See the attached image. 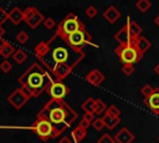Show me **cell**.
Segmentation results:
<instances>
[{
  "instance_id": "cell-4",
  "label": "cell",
  "mask_w": 159,
  "mask_h": 143,
  "mask_svg": "<svg viewBox=\"0 0 159 143\" xmlns=\"http://www.w3.org/2000/svg\"><path fill=\"white\" fill-rule=\"evenodd\" d=\"M83 27H86V26H84V24L77 17V15H75L73 12H68V14L61 20V22L57 25V27H56V34L60 35L61 37L66 39L68 35H71V34H73V32L81 30V29H83Z\"/></svg>"
},
{
  "instance_id": "cell-1",
  "label": "cell",
  "mask_w": 159,
  "mask_h": 143,
  "mask_svg": "<svg viewBox=\"0 0 159 143\" xmlns=\"http://www.w3.org/2000/svg\"><path fill=\"white\" fill-rule=\"evenodd\" d=\"M84 57L86 53L82 48L71 46L66 39L55 34L47 41V52L40 58V62L51 73L58 65H66L73 70Z\"/></svg>"
},
{
  "instance_id": "cell-32",
  "label": "cell",
  "mask_w": 159,
  "mask_h": 143,
  "mask_svg": "<svg viewBox=\"0 0 159 143\" xmlns=\"http://www.w3.org/2000/svg\"><path fill=\"white\" fill-rule=\"evenodd\" d=\"M91 126H92L93 129H96V131H102V129L106 127V126H104V122H103V118H101V117L94 118V121L92 122Z\"/></svg>"
},
{
  "instance_id": "cell-27",
  "label": "cell",
  "mask_w": 159,
  "mask_h": 143,
  "mask_svg": "<svg viewBox=\"0 0 159 143\" xmlns=\"http://www.w3.org/2000/svg\"><path fill=\"white\" fill-rule=\"evenodd\" d=\"M150 6H152V2H150L149 0H138V1L135 2V7H137L139 11H142V12L148 11V10L150 9Z\"/></svg>"
},
{
  "instance_id": "cell-26",
  "label": "cell",
  "mask_w": 159,
  "mask_h": 143,
  "mask_svg": "<svg viewBox=\"0 0 159 143\" xmlns=\"http://www.w3.org/2000/svg\"><path fill=\"white\" fill-rule=\"evenodd\" d=\"M107 108H108L107 104H106L101 98H97V99H96V102H94V114L99 116V114H102V113H106Z\"/></svg>"
},
{
  "instance_id": "cell-39",
  "label": "cell",
  "mask_w": 159,
  "mask_h": 143,
  "mask_svg": "<svg viewBox=\"0 0 159 143\" xmlns=\"http://www.w3.org/2000/svg\"><path fill=\"white\" fill-rule=\"evenodd\" d=\"M153 70H154V72H155V73L159 76V62H158V63L154 66V68H153Z\"/></svg>"
},
{
  "instance_id": "cell-31",
  "label": "cell",
  "mask_w": 159,
  "mask_h": 143,
  "mask_svg": "<svg viewBox=\"0 0 159 143\" xmlns=\"http://www.w3.org/2000/svg\"><path fill=\"white\" fill-rule=\"evenodd\" d=\"M15 39H16V41H17L19 44L24 45V44H26V42H27V40H29V34H27V32H25V31H19V32L16 34Z\"/></svg>"
},
{
  "instance_id": "cell-16",
  "label": "cell",
  "mask_w": 159,
  "mask_h": 143,
  "mask_svg": "<svg viewBox=\"0 0 159 143\" xmlns=\"http://www.w3.org/2000/svg\"><path fill=\"white\" fill-rule=\"evenodd\" d=\"M7 20H10L14 25H19L21 21H24V11L17 6L12 7L7 12Z\"/></svg>"
},
{
  "instance_id": "cell-10",
  "label": "cell",
  "mask_w": 159,
  "mask_h": 143,
  "mask_svg": "<svg viewBox=\"0 0 159 143\" xmlns=\"http://www.w3.org/2000/svg\"><path fill=\"white\" fill-rule=\"evenodd\" d=\"M29 101V98L25 96V93L21 91V88H16L15 91H12L9 97H7V102L15 108V109H21L22 106L26 104V102Z\"/></svg>"
},
{
  "instance_id": "cell-37",
  "label": "cell",
  "mask_w": 159,
  "mask_h": 143,
  "mask_svg": "<svg viewBox=\"0 0 159 143\" xmlns=\"http://www.w3.org/2000/svg\"><path fill=\"white\" fill-rule=\"evenodd\" d=\"M122 72L125 76H130L134 73V65H123L122 67Z\"/></svg>"
},
{
  "instance_id": "cell-34",
  "label": "cell",
  "mask_w": 159,
  "mask_h": 143,
  "mask_svg": "<svg viewBox=\"0 0 159 143\" xmlns=\"http://www.w3.org/2000/svg\"><path fill=\"white\" fill-rule=\"evenodd\" d=\"M42 25H43L45 29H47V30H52V29L57 27V25H56V22H55V20H53L52 17H46V19L43 20Z\"/></svg>"
},
{
  "instance_id": "cell-40",
  "label": "cell",
  "mask_w": 159,
  "mask_h": 143,
  "mask_svg": "<svg viewBox=\"0 0 159 143\" xmlns=\"http://www.w3.org/2000/svg\"><path fill=\"white\" fill-rule=\"evenodd\" d=\"M154 24H155V25L159 27V14H158V15H157V17L154 19Z\"/></svg>"
},
{
  "instance_id": "cell-35",
  "label": "cell",
  "mask_w": 159,
  "mask_h": 143,
  "mask_svg": "<svg viewBox=\"0 0 159 143\" xmlns=\"http://www.w3.org/2000/svg\"><path fill=\"white\" fill-rule=\"evenodd\" d=\"M84 12H86V15H87L89 19H93V17L98 14V10H97V7H96V6L89 5V6H87V7H86Z\"/></svg>"
},
{
  "instance_id": "cell-5",
  "label": "cell",
  "mask_w": 159,
  "mask_h": 143,
  "mask_svg": "<svg viewBox=\"0 0 159 143\" xmlns=\"http://www.w3.org/2000/svg\"><path fill=\"white\" fill-rule=\"evenodd\" d=\"M114 53L118 56L119 61L123 65H134L137 63L143 55L137 50L134 44L130 45H118L114 48Z\"/></svg>"
},
{
  "instance_id": "cell-33",
  "label": "cell",
  "mask_w": 159,
  "mask_h": 143,
  "mask_svg": "<svg viewBox=\"0 0 159 143\" xmlns=\"http://www.w3.org/2000/svg\"><path fill=\"white\" fill-rule=\"evenodd\" d=\"M0 70L2 73H9L11 70H12V63L9 61V60H4L1 63H0Z\"/></svg>"
},
{
  "instance_id": "cell-3",
  "label": "cell",
  "mask_w": 159,
  "mask_h": 143,
  "mask_svg": "<svg viewBox=\"0 0 159 143\" xmlns=\"http://www.w3.org/2000/svg\"><path fill=\"white\" fill-rule=\"evenodd\" d=\"M53 81L55 80L51 73L43 66H41L40 62H34L19 77L21 88L27 90L32 97H39L42 92H47V88Z\"/></svg>"
},
{
  "instance_id": "cell-22",
  "label": "cell",
  "mask_w": 159,
  "mask_h": 143,
  "mask_svg": "<svg viewBox=\"0 0 159 143\" xmlns=\"http://www.w3.org/2000/svg\"><path fill=\"white\" fill-rule=\"evenodd\" d=\"M102 118H103V122H104L106 128H108V129L116 128L119 124V122H120V118H114V117H111V116H108L106 113H104V117H102Z\"/></svg>"
},
{
  "instance_id": "cell-2",
  "label": "cell",
  "mask_w": 159,
  "mask_h": 143,
  "mask_svg": "<svg viewBox=\"0 0 159 143\" xmlns=\"http://www.w3.org/2000/svg\"><path fill=\"white\" fill-rule=\"evenodd\" d=\"M36 117L45 118L51 123L53 128L52 138H56L72 126V123L77 119L78 114L67 102H65V99L51 98L45 103L40 112H37Z\"/></svg>"
},
{
  "instance_id": "cell-36",
  "label": "cell",
  "mask_w": 159,
  "mask_h": 143,
  "mask_svg": "<svg viewBox=\"0 0 159 143\" xmlns=\"http://www.w3.org/2000/svg\"><path fill=\"white\" fill-rule=\"evenodd\" d=\"M97 143H116V141H114V137H112L108 133H104L103 136H101Z\"/></svg>"
},
{
  "instance_id": "cell-14",
  "label": "cell",
  "mask_w": 159,
  "mask_h": 143,
  "mask_svg": "<svg viewBox=\"0 0 159 143\" xmlns=\"http://www.w3.org/2000/svg\"><path fill=\"white\" fill-rule=\"evenodd\" d=\"M114 141L116 143H132L134 141V134L127 127H123L114 136Z\"/></svg>"
},
{
  "instance_id": "cell-12",
  "label": "cell",
  "mask_w": 159,
  "mask_h": 143,
  "mask_svg": "<svg viewBox=\"0 0 159 143\" xmlns=\"http://www.w3.org/2000/svg\"><path fill=\"white\" fill-rule=\"evenodd\" d=\"M84 80L88 82V83H91L92 86H101L103 82H104V80H106V76L98 70V68H94V70H92V71H89L86 76H84Z\"/></svg>"
},
{
  "instance_id": "cell-18",
  "label": "cell",
  "mask_w": 159,
  "mask_h": 143,
  "mask_svg": "<svg viewBox=\"0 0 159 143\" xmlns=\"http://www.w3.org/2000/svg\"><path fill=\"white\" fill-rule=\"evenodd\" d=\"M135 47H137V50L142 53V55H144L149 48H150V46H152V44H150V41L147 39V37H144V36H139L137 40H135Z\"/></svg>"
},
{
  "instance_id": "cell-25",
  "label": "cell",
  "mask_w": 159,
  "mask_h": 143,
  "mask_svg": "<svg viewBox=\"0 0 159 143\" xmlns=\"http://www.w3.org/2000/svg\"><path fill=\"white\" fill-rule=\"evenodd\" d=\"M93 121H94V114H92V113H84V114L82 116V119L78 122V126H81V127H83L84 129H87V128L92 124Z\"/></svg>"
},
{
  "instance_id": "cell-13",
  "label": "cell",
  "mask_w": 159,
  "mask_h": 143,
  "mask_svg": "<svg viewBox=\"0 0 159 143\" xmlns=\"http://www.w3.org/2000/svg\"><path fill=\"white\" fill-rule=\"evenodd\" d=\"M143 102L154 114H159V88H155L153 95H150L148 98H144Z\"/></svg>"
},
{
  "instance_id": "cell-17",
  "label": "cell",
  "mask_w": 159,
  "mask_h": 143,
  "mask_svg": "<svg viewBox=\"0 0 159 143\" xmlns=\"http://www.w3.org/2000/svg\"><path fill=\"white\" fill-rule=\"evenodd\" d=\"M125 26H127V29H128V31L130 32V35L134 37V39H138L139 36H142L140 34H142V27L135 22V21H133L129 16L127 17V22H125Z\"/></svg>"
},
{
  "instance_id": "cell-7",
  "label": "cell",
  "mask_w": 159,
  "mask_h": 143,
  "mask_svg": "<svg viewBox=\"0 0 159 143\" xmlns=\"http://www.w3.org/2000/svg\"><path fill=\"white\" fill-rule=\"evenodd\" d=\"M66 41H67L71 46H73V47H80V48H81V46H83V45H91V46L98 47V45H96V44L92 42V37H91V35L87 32L86 27H83V29H81V30H78V31H76V32L68 35V36L66 37Z\"/></svg>"
},
{
  "instance_id": "cell-29",
  "label": "cell",
  "mask_w": 159,
  "mask_h": 143,
  "mask_svg": "<svg viewBox=\"0 0 159 143\" xmlns=\"http://www.w3.org/2000/svg\"><path fill=\"white\" fill-rule=\"evenodd\" d=\"M106 114H108V116H111V117H114V118H119V117H120V109H119L117 106L112 104V106H109V107L107 108Z\"/></svg>"
},
{
  "instance_id": "cell-11",
  "label": "cell",
  "mask_w": 159,
  "mask_h": 143,
  "mask_svg": "<svg viewBox=\"0 0 159 143\" xmlns=\"http://www.w3.org/2000/svg\"><path fill=\"white\" fill-rule=\"evenodd\" d=\"M114 40H117L119 42V45H130V44H135L137 39H134L130 35L127 26L124 25V26L120 27V30L117 34H114Z\"/></svg>"
},
{
  "instance_id": "cell-41",
  "label": "cell",
  "mask_w": 159,
  "mask_h": 143,
  "mask_svg": "<svg viewBox=\"0 0 159 143\" xmlns=\"http://www.w3.org/2000/svg\"><path fill=\"white\" fill-rule=\"evenodd\" d=\"M5 40H2V39H0V47H1V45H2V42H4Z\"/></svg>"
},
{
  "instance_id": "cell-23",
  "label": "cell",
  "mask_w": 159,
  "mask_h": 143,
  "mask_svg": "<svg viewBox=\"0 0 159 143\" xmlns=\"http://www.w3.org/2000/svg\"><path fill=\"white\" fill-rule=\"evenodd\" d=\"M94 102H96V99L92 98V97H88L87 99H84V102L81 104V107L84 111V113H92V114H94Z\"/></svg>"
},
{
  "instance_id": "cell-24",
  "label": "cell",
  "mask_w": 159,
  "mask_h": 143,
  "mask_svg": "<svg viewBox=\"0 0 159 143\" xmlns=\"http://www.w3.org/2000/svg\"><path fill=\"white\" fill-rule=\"evenodd\" d=\"M11 57H12V60H14L16 63L21 65V63H24V62L27 60V53H26L24 50H21V48H16V51L14 52V55H12Z\"/></svg>"
},
{
  "instance_id": "cell-38",
  "label": "cell",
  "mask_w": 159,
  "mask_h": 143,
  "mask_svg": "<svg viewBox=\"0 0 159 143\" xmlns=\"http://www.w3.org/2000/svg\"><path fill=\"white\" fill-rule=\"evenodd\" d=\"M58 143H72V141H71V138H68V137H62V138L58 141Z\"/></svg>"
},
{
  "instance_id": "cell-15",
  "label": "cell",
  "mask_w": 159,
  "mask_h": 143,
  "mask_svg": "<svg viewBox=\"0 0 159 143\" xmlns=\"http://www.w3.org/2000/svg\"><path fill=\"white\" fill-rule=\"evenodd\" d=\"M103 17H104V20H107L109 24H114V22H117V21L119 20V17H120V11H119L116 6L111 5V6H108V7L103 11Z\"/></svg>"
},
{
  "instance_id": "cell-20",
  "label": "cell",
  "mask_w": 159,
  "mask_h": 143,
  "mask_svg": "<svg viewBox=\"0 0 159 143\" xmlns=\"http://www.w3.org/2000/svg\"><path fill=\"white\" fill-rule=\"evenodd\" d=\"M16 51V48L7 41H4L1 47H0V56H2L5 60H7L9 57H11L14 55V52Z\"/></svg>"
},
{
  "instance_id": "cell-21",
  "label": "cell",
  "mask_w": 159,
  "mask_h": 143,
  "mask_svg": "<svg viewBox=\"0 0 159 143\" xmlns=\"http://www.w3.org/2000/svg\"><path fill=\"white\" fill-rule=\"evenodd\" d=\"M46 52H47V41H41V42H39V44L35 46V48H34V53H35V56H36L39 60H40L41 57H43Z\"/></svg>"
},
{
  "instance_id": "cell-8",
  "label": "cell",
  "mask_w": 159,
  "mask_h": 143,
  "mask_svg": "<svg viewBox=\"0 0 159 143\" xmlns=\"http://www.w3.org/2000/svg\"><path fill=\"white\" fill-rule=\"evenodd\" d=\"M45 20L43 15L35 7V6H27L24 10V21L31 27L36 29L40 24H42Z\"/></svg>"
},
{
  "instance_id": "cell-9",
  "label": "cell",
  "mask_w": 159,
  "mask_h": 143,
  "mask_svg": "<svg viewBox=\"0 0 159 143\" xmlns=\"http://www.w3.org/2000/svg\"><path fill=\"white\" fill-rule=\"evenodd\" d=\"M68 92L70 88L63 82H58V81H53L47 88V93L53 99H63L68 95Z\"/></svg>"
},
{
  "instance_id": "cell-28",
  "label": "cell",
  "mask_w": 159,
  "mask_h": 143,
  "mask_svg": "<svg viewBox=\"0 0 159 143\" xmlns=\"http://www.w3.org/2000/svg\"><path fill=\"white\" fill-rule=\"evenodd\" d=\"M6 20H7V12L0 6V39H2V36H4V34H5V30H4V27H2V24H4Z\"/></svg>"
},
{
  "instance_id": "cell-19",
  "label": "cell",
  "mask_w": 159,
  "mask_h": 143,
  "mask_svg": "<svg viewBox=\"0 0 159 143\" xmlns=\"http://www.w3.org/2000/svg\"><path fill=\"white\" fill-rule=\"evenodd\" d=\"M86 136H87V129H84L81 126H77L75 129L71 131V137L75 141V143H81Z\"/></svg>"
},
{
  "instance_id": "cell-6",
  "label": "cell",
  "mask_w": 159,
  "mask_h": 143,
  "mask_svg": "<svg viewBox=\"0 0 159 143\" xmlns=\"http://www.w3.org/2000/svg\"><path fill=\"white\" fill-rule=\"evenodd\" d=\"M25 129H31L34 133L37 134V137L42 142L48 141L50 138H52V134H53V128L51 123L45 118H39V117H36V119L32 122L31 126L25 127Z\"/></svg>"
},
{
  "instance_id": "cell-30",
  "label": "cell",
  "mask_w": 159,
  "mask_h": 143,
  "mask_svg": "<svg viewBox=\"0 0 159 143\" xmlns=\"http://www.w3.org/2000/svg\"><path fill=\"white\" fill-rule=\"evenodd\" d=\"M154 91H155V88H154L153 86H150V85H144V86L140 88V93L143 95L144 98H148L150 95H153Z\"/></svg>"
}]
</instances>
